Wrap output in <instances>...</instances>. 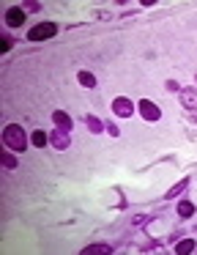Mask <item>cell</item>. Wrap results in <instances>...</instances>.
<instances>
[{
	"mask_svg": "<svg viewBox=\"0 0 197 255\" xmlns=\"http://www.w3.org/2000/svg\"><path fill=\"white\" fill-rule=\"evenodd\" d=\"M167 91H170V93H178V91H181V85H178L176 80H170V83H167Z\"/></svg>",
	"mask_w": 197,
	"mask_h": 255,
	"instance_id": "obj_19",
	"label": "cell"
},
{
	"mask_svg": "<svg viewBox=\"0 0 197 255\" xmlns=\"http://www.w3.org/2000/svg\"><path fill=\"white\" fill-rule=\"evenodd\" d=\"M3 143H6V148H11V151H25L30 140L20 124H8L6 129H3Z\"/></svg>",
	"mask_w": 197,
	"mask_h": 255,
	"instance_id": "obj_1",
	"label": "cell"
},
{
	"mask_svg": "<svg viewBox=\"0 0 197 255\" xmlns=\"http://www.w3.org/2000/svg\"><path fill=\"white\" fill-rule=\"evenodd\" d=\"M30 143H33L36 148H44V145L49 143V135H47L44 129H36L33 135H30Z\"/></svg>",
	"mask_w": 197,
	"mask_h": 255,
	"instance_id": "obj_10",
	"label": "cell"
},
{
	"mask_svg": "<svg viewBox=\"0 0 197 255\" xmlns=\"http://www.w3.org/2000/svg\"><path fill=\"white\" fill-rule=\"evenodd\" d=\"M52 124H55L58 129L69 132L71 126H74V121H71V116H69V113H63V110H55V113H52Z\"/></svg>",
	"mask_w": 197,
	"mask_h": 255,
	"instance_id": "obj_8",
	"label": "cell"
},
{
	"mask_svg": "<svg viewBox=\"0 0 197 255\" xmlns=\"http://www.w3.org/2000/svg\"><path fill=\"white\" fill-rule=\"evenodd\" d=\"M104 132H110L113 138H118V135H120V129H118V126H115V124H104Z\"/></svg>",
	"mask_w": 197,
	"mask_h": 255,
	"instance_id": "obj_18",
	"label": "cell"
},
{
	"mask_svg": "<svg viewBox=\"0 0 197 255\" xmlns=\"http://www.w3.org/2000/svg\"><path fill=\"white\" fill-rule=\"evenodd\" d=\"M85 126H88L93 135H101V132H104V124H101L96 116H85Z\"/></svg>",
	"mask_w": 197,
	"mask_h": 255,
	"instance_id": "obj_11",
	"label": "cell"
},
{
	"mask_svg": "<svg viewBox=\"0 0 197 255\" xmlns=\"http://www.w3.org/2000/svg\"><path fill=\"white\" fill-rule=\"evenodd\" d=\"M186 186H189V179H181V181H178L176 186H170V189H167V195H164V198H176V195H181L183 189H186Z\"/></svg>",
	"mask_w": 197,
	"mask_h": 255,
	"instance_id": "obj_15",
	"label": "cell"
},
{
	"mask_svg": "<svg viewBox=\"0 0 197 255\" xmlns=\"http://www.w3.org/2000/svg\"><path fill=\"white\" fill-rule=\"evenodd\" d=\"M11 47H14V39H8V36H3V44H0V49H3V52H8Z\"/></svg>",
	"mask_w": 197,
	"mask_h": 255,
	"instance_id": "obj_17",
	"label": "cell"
},
{
	"mask_svg": "<svg viewBox=\"0 0 197 255\" xmlns=\"http://www.w3.org/2000/svg\"><path fill=\"white\" fill-rule=\"evenodd\" d=\"M77 83L82 85V88H96V77H93L91 71H79V74H77Z\"/></svg>",
	"mask_w": 197,
	"mask_h": 255,
	"instance_id": "obj_13",
	"label": "cell"
},
{
	"mask_svg": "<svg viewBox=\"0 0 197 255\" xmlns=\"http://www.w3.org/2000/svg\"><path fill=\"white\" fill-rule=\"evenodd\" d=\"M0 162H3L6 170H14V167H17V157H14V154H8V151L0 154Z\"/></svg>",
	"mask_w": 197,
	"mask_h": 255,
	"instance_id": "obj_16",
	"label": "cell"
},
{
	"mask_svg": "<svg viewBox=\"0 0 197 255\" xmlns=\"http://www.w3.org/2000/svg\"><path fill=\"white\" fill-rule=\"evenodd\" d=\"M49 143H52V148H55V151H66V148L71 145V138H69V132L55 129L52 135H49Z\"/></svg>",
	"mask_w": 197,
	"mask_h": 255,
	"instance_id": "obj_6",
	"label": "cell"
},
{
	"mask_svg": "<svg viewBox=\"0 0 197 255\" xmlns=\"http://www.w3.org/2000/svg\"><path fill=\"white\" fill-rule=\"evenodd\" d=\"M137 113H140L145 121H159V118H162V110H159V104L151 102V99H142V102L137 104Z\"/></svg>",
	"mask_w": 197,
	"mask_h": 255,
	"instance_id": "obj_4",
	"label": "cell"
},
{
	"mask_svg": "<svg viewBox=\"0 0 197 255\" xmlns=\"http://www.w3.org/2000/svg\"><path fill=\"white\" fill-rule=\"evenodd\" d=\"M195 247H197L195 239H183V241H178V244H176V253L178 255H186V253H192Z\"/></svg>",
	"mask_w": 197,
	"mask_h": 255,
	"instance_id": "obj_14",
	"label": "cell"
},
{
	"mask_svg": "<svg viewBox=\"0 0 197 255\" xmlns=\"http://www.w3.org/2000/svg\"><path fill=\"white\" fill-rule=\"evenodd\" d=\"M195 203H192V200H181V203H178V217H183V220H189V217H195Z\"/></svg>",
	"mask_w": 197,
	"mask_h": 255,
	"instance_id": "obj_9",
	"label": "cell"
},
{
	"mask_svg": "<svg viewBox=\"0 0 197 255\" xmlns=\"http://www.w3.org/2000/svg\"><path fill=\"white\" fill-rule=\"evenodd\" d=\"M55 33H58L55 22H39V25H33V28L28 30V42H47V39H52Z\"/></svg>",
	"mask_w": 197,
	"mask_h": 255,
	"instance_id": "obj_2",
	"label": "cell"
},
{
	"mask_svg": "<svg viewBox=\"0 0 197 255\" xmlns=\"http://www.w3.org/2000/svg\"><path fill=\"white\" fill-rule=\"evenodd\" d=\"M101 253H113V247L110 244H88L82 250V255H101Z\"/></svg>",
	"mask_w": 197,
	"mask_h": 255,
	"instance_id": "obj_12",
	"label": "cell"
},
{
	"mask_svg": "<svg viewBox=\"0 0 197 255\" xmlns=\"http://www.w3.org/2000/svg\"><path fill=\"white\" fill-rule=\"evenodd\" d=\"M113 113L118 118H132L137 113V104H132V99H126V96H118V99H113Z\"/></svg>",
	"mask_w": 197,
	"mask_h": 255,
	"instance_id": "obj_3",
	"label": "cell"
},
{
	"mask_svg": "<svg viewBox=\"0 0 197 255\" xmlns=\"http://www.w3.org/2000/svg\"><path fill=\"white\" fill-rule=\"evenodd\" d=\"M22 22H25V8H8L6 11V25L8 28H20Z\"/></svg>",
	"mask_w": 197,
	"mask_h": 255,
	"instance_id": "obj_7",
	"label": "cell"
},
{
	"mask_svg": "<svg viewBox=\"0 0 197 255\" xmlns=\"http://www.w3.org/2000/svg\"><path fill=\"white\" fill-rule=\"evenodd\" d=\"M178 99H181V107H186L189 113L197 110V88L192 85V88H181L178 91Z\"/></svg>",
	"mask_w": 197,
	"mask_h": 255,
	"instance_id": "obj_5",
	"label": "cell"
}]
</instances>
